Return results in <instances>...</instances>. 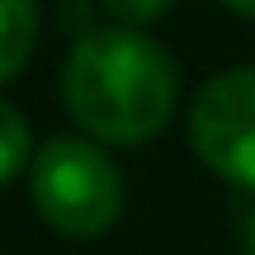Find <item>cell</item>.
Here are the masks:
<instances>
[{"label":"cell","mask_w":255,"mask_h":255,"mask_svg":"<svg viewBox=\"0 0 255 255\" xmlns=\"http://www.w3.org/2000/svg\"><path fill=\"white\" fill-rule=\"evenodd\" d=\"M28 161H33V132H28V119L9 100H0V184H9L19 170H28Z\"/></svg>","instance_id":"cell-5"},{"label":"cell","mask_w":255,"mask_h":255,"mask_svg":"<svg viewBox=\"0 0 255 255\" xmlns=\"http://www.w3.org/2000/svg\"><path fill=\"white\" fill-rule=\"evenodd\" d=\"M38 47V5L33 0H0V85L14 81Z\"/></svg>","instance_id":"cell-4"},{"label":"cell","mask_w":255,"mask_h":255,"mask_svg":"<svg viewBox=\"0 0 255 255\" xmlns=\"http://www.w3.org/2000/svg\"><path fill=\"white\" fill-rule=\"evenodd\" d=\"M33 208L57 237L95 241L123 213V180L95 137H47L28 161Z\"/></svg>","instance_id":"cell-2"},{"label":"cell","mask_w":255,"mask_h":255,"mask_svg":"<svg viewBox=\"0 0 255 255\" xmlns=\"http://www.w3.org/2000/svg\"><path fill=\"white\" fill-rule=\"evenodd\" d=\"M100 9L114 19V24H156V19H165L175 9V0H100Z\"/></svg>","instance_id":"cell-6"},{"label":"cell","mask_w":255,"mask_h":255,"mask_svg":"<svg viewBox=\"0 0 255 255\" xmlns=\"http://www.w3.org/2000/svg\"><path fill=\"white\" fill-rule=\"evenodd\" d=\"M180 71L151 33L132 24H95L76 33L62 66V104L85 137L104 146H142L170 123Z\"/></svg>","instance_id":"cell-1"},{"label":"cell","mask_w":255,"mask_h":255,"mask_svg":"<svg viewBox=\"0 0 255 255\" xmlns=\"http://www.w3.org/2000/svg\"><path fill=\"white\" fill-rule=\"evenodd\" d=\"M222 9H232V14H241V19H255V0H218Z\"/></svg>","instance_id":"cell-8"},{"label":"cell","mask_w":255,"mask_h":255,"mask_svg":"<svg viewBox=\"0 0 255 255\" xmlns=\"http://www.w3.org/2000/svg\"><path fill=\"white\" fill-rule=\"evenodd\" d=\"M189 142L218 180L255 194V62L218 71L199 85Z\"/></svg>","instance_id":"cell-3"},{"label":"cell","mask_w":255,"mask_h":255,"mask_svg":"<svg viewBox=\"0 0 255 255\" xmlns=\"http://www.w3.org/2000/svg\"><path fill=\"white\" fill-rule=\"evenodd\" d=\"M241 255H255V208L246 213V222H241Z\"/></svg>","instance_id":"cell-7"}]
</instances>
